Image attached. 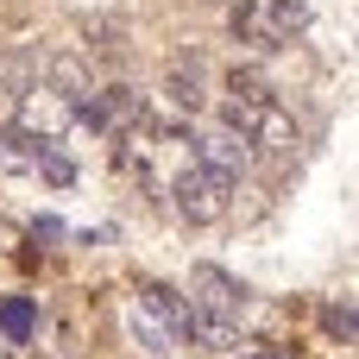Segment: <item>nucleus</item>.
Listing matches in <instances>:
<instances>
[{"mask_svg":"<svg viewBox=\"0 0 359 359\" xmlns=\"http://www.w3.org/2000/svg\"><path fill=\"white\" fill-rule=\"evenodd\" d=\"M227 196H233V177H221V170H208V164H189V170L177 177V215L196 221V227L221 221V215H227Z\"/></svg>","mask_w":359,"mask_h":359,"instance_id":"f257e3e1","label":"nucleus"},{"mask_svg":"<svg viewBox=\"0 0 359 359\" xmlns=\"http://www.w3.org/2000/svg\"><path fill=\"white\" fill-rule=\"evenodd\" d=\"M189 297H196V303H189L196 316H215V322H240V316H246V284L227 278L221 265H196V271H189Z\"/></svg>","mask_w":359,"mask_h":359,"instance_id":"f03ea898","label":"nucleus"},{"mask_svg":"<svg viewBox=\"0 0 359 359\" xmlns=\"http://www.w3.org/2000/svg\"><path fill=\"white\" fill-rule=\"evenodd\" d=\"M259 151H252V139L240 133V126H208L202 139H196V164H208V170H221V177H240L246 164H252Z\"/></svg>","mask_w":359,"mask_h":359,"instance_id":"7ed1b4c3","label":"nucleus"},{"mask_svg":"<svg viewBox=\"0 0 359 359\" xmlns=\"http://www.w3.org/2000/svg\"><path fill=\"white\" fill-rule=\"evenodd\" d=\"M233 38H246L252 50H278V44H284V25H278V13H265L259 0H233Z\"/></svg>","mask_w":359,"mask_h":359,"instance_id":"20e7f679","label":"nucleus"},{"mask_svg":"<svg viewBox=\"0 0 359 359\" xmlns=\"http://www.w3.org/2000/svg\"><path fill=\"white\" fill-rule=\"evenodd\" d=\"M164 95H170V107H177V114H196V107L208 101V88H202V57H177V63H170V88H164Z\"/></svg>","mask_w":359,"mask_h":359,"instance_id":"39448f33","label":"nucleus"},{"mask_svg":"<svg viewBox=\"0 0 359 359\" xmlns=\"http://www.w3.org/2000/svg\"><path fill=\"white\" fill-rule=\"evenodd\" d=\"M139 303H145L151 316H164V328H170L177 341H189V322H196V309H189L177 290H164V284H145V290H139Z\"/></svg>","mask_w":359,"mask_h":359,"instance_id":"423d86ee","label":"nucleus"},{"mask_svg":"<svg viewBox=\"0 0 359 359\" xmlns=\"http://www.w3.org/2000/svg\"><path fill=\"white\" fill-rule=\"evenodd\" d=\"M25 95H32V76H25L19 63H0V133H6V126H19Z\"/></svg>","mask_w":359,"mask_h":359,"instance_id":"0eeeda50","label":"nucleus"},{"mask_svg":"<svg viewBox=\"0 0 359 359\" xmlns=\"http://www.w3.org/2000/svg\"><path fill=\"white\" fill-rule=\"evenodd\" d=\"M0 328H6V341H19V347H25V341L38 334V316H32V303H25V297H6V303H0Z\"/></svg>","mask_w":359,"mask_h":359,"instance_id":"6e6552de","label":"nucleus"},{"mask_svg":"<svg viewBox=\"0 0 359 359\" xmlns=\"http://www.w3.org/2000/svg\"><path fill=\"white\" fill-rule=\"evenodd\" d=\"M133 334L145 341V353H170V341H177L170 328H158V322H151V309H145V303H133Z\"/></svg>","mask_w":359,"mask_h":359,"instance_id":"1a4fd4ad","label":"nucleus"},{"mask_svg":"<svg viewBox=\"0 0 359 359\" xmlns=\"http://www.w3.org/2000/svg\"><path fill=\"white\" fill-rule=\"evenodd\" d=\"M322 322H328V334L353 341V303H347V297H341V303H328V309H322Z\"/></svg>","mask_w":359,"mask_h":359,"instance_id":"9d476101","label":"nucleus"}]
</instances>
